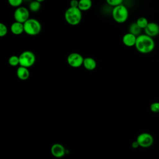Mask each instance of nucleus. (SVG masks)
I'll return each mask as SVG.
<instances>
[{"instance_id": "obj_18", "label": "nucleus", "mask_w": 159, "mask_h": 159, "mask_svg": "<svg viewBox=\"0 0 159 159\" xmlns=\"http://www.w3.org/2000/svg\"><path fill=\"white\" fill-rule=\"evenodd\" d=\"M135 22L137 23L138 26L142 29H144L149 23V22L148 21V19L145 17H139L137 19V21Z\"/></svg>"}, {"instance_id": "obj_24", "label": "nucleus", "mask_w": 159, "mask_h": 159, "mask_svg": "<svg viewBox=\"0 0 159 159\" xmlns=\"http://www.w3.org/2000/svg\"><path fill=\"white\" fill-rule=\"evenodd\" d=\"M79 4V1L78 0H71L70 2V7H78Z\"/></svg>"}, {"instance_id": "obj_6", "label": "nucleus", "mask_w": 159, "mask_h": 159, "mask_svg": "<svg viewBox=\"0 0 159 159\" xmlns=\"http://www.w3.org/2000/svg\"><path fill=\"white\" fill-rule=\"evenodd\" d=\"M30 12L29 10L24 6H20L16 8L14 12V18L15 21L24 23L26 22L30 17Z\"/></svg>"}, {"instance_id": "obj_21", "label": "nucleus", "mask_w": 159, "mask_h": 159, "mask_svg": "<svg viewBox=\"0 0 159 159\" xmlns=\"http://www.w3.org/2000/svg\"><path fill=\"white\" fill-rule=\"evenodd\" d=\"M106 1L108 5L114 7L117 6L122 4L124 0H106Z\"/></svg>"}, {"instance_id": "obj_9", "label": "nucleus", "mask_w": 159, "mask_h": 159, "mask_svg": "<svg viewBox=\"0 0 159 159\" xmlns=\"http://www.w3.org/2000/svg\"><path fill=\"white\" fill-rule=\"evenodd\" d=\"M52 155L56 158H61L66 153V150L65 147L58 143H56L52 145L50 148Z\"/></svg>"}, {"instance_id": "obj_11", "label": "nucleus", "mask_w": 159, "mask_h": 159, "mask_svg": "<svg viewBox=\"0 0 159 159\" xmlns=\"http://www.w3.org/2000/svg\"><path fill=\"white\" fill-rule=\"evenodd\" d=\"M137 40V36L134 35V34L128 32L124 34L122 37V43L127 47H131L135 46Z\"/></svg>"}, {"instance_id": "obj_19", "label": "nucleus", "mask_w": 159, "mask_h": 159, "mask_svg": "<svg viewBox=\"0 0 159 159\" xmlns=\"http://www.w3.org/2000/svg\"><path fill=\"white\" fill-rule=\"evenodd\" d=\"M8 63L12 66H16L19 65V57L17 55H12L8 59Z\"/></svg>"}, {"instance_id": "obj_23", "label": "nucleus", "mask_w": 159, "mask_h": 159, "mask_svg": "<svg viewBox=\"0 0 159 159\" xmlns=\"http://www.w3.org/2000/svg\"><path fill=\"white\" fill-rule=\"evenodd\" d=\"M150 108L153 112H159V102H154L152 103Z\"/></svg>"}, {"instance_id": "obj_14", "label": "nucleus", "mask_w": 159, "mask_h": 159, "mask_svg": "<svg viewBox=\"0 0 159 159\" xmlns=\"http://www.w3.org/2000/svg\"><path fill=\"white\" fill-rule=\"evenodd\" d=\"M83 66L85 69L89 71H92L96 68V61L92 57H86L84 58L83 61Z\"/></svg>"}, {"instance_id": "obj_10", "label": "nucleus", "mask_w": 159, "mask_h": 159, "mask_svg": "<svg viewBox=\"0 0 159 159\" xmlns=\"http://www.w3.org/2000/svg\"><path fill=\"white\" fill-rule=\"evenodd\" d=\"M143 30L145 34L153 38L159 34V25L157 22H150Z\"/></svg>"}, {"instance_id": "obj_15", "label": "nucleus", "mask_w": 159, "mask_h": 159, "mask_svg": "<svg viewBox=\"0 0 159 159\" xmlns=\"http://www.w3.org/2000/svg\"><path fill=\"white\" fill-rule=\"evenodd\" d=\"M92 6L91 0H79L78 8L81 11H86L91 9Z\"/></svg>"}, {"instance_id": "obj_20", "label": "nucleus", "mask_w": 159, "mask_h": 159, "mask_svg": "<svg viewBox=\"0 0 159 159\" xmlns=\"http://www.w3.org/2000/svg\"><path fill=\"white\" fill-rule=\"evenodd\" d=\"M24 0H7L9 4L14 7H19L21 6Z\"/></svg>"}, {"instance_id": "obj_22", "label": "nucleus", "mask_w": 159, "mask_h": 159, "mask_svg": "<svg viewBox=\"0 0 159 159\" xmlns=\"http://www.w3.org/2000/svg\"><path fill=\"white\" fill-rule=\"evenodd\" d=\"M7 32H8V29L7 26L1 22L0 23V37H2L5 36L7 34Z\"/></svg>"}, {"instance_id": "obj_12", "label": "nucleus", "mask_w": 159, "mask_h": 159, "mask_svg": "<svg viewBox=\"0 0 159 159\" xmlns=\"http://www.w3.org/2000/svg\"><path fill=\"white\" fill-rule=\"evenodd\" d=\"M16 75L20 80H26L30 76V71L28 68L19 66L16 70Z\"/></svg>"}, {"instance_id": "obj_4", "label": "nucleus", "mask_w": 159, "mask_h": 159, "mask_svg": "<svg viewBox=\"0 0 159 159\" xmlns=\"http://www.w3.org/2000/svg\"><path fill=\"white\" fill-rule=\"evenodd\" d=\"M24 32L30 36H35L40 34L42 30L40 22L34 18H29L24 23Z\"/></svg>"}, {"instance_id": "obj_2", "label": "nucleus", "mask_w": 159, "mask_h": 159, "mask_svg": "<svg viewBox=\"0 0 159 159\" xmlns=\"http://www.w3.org/2000/svg\"><path fill=\"white\" fill-rule=\"evenodd\" d=\"M82 19L81 11L78 7H68L65 12V19L71 25L79 24Z\"/></svg>"}, {"instance_id": "obj_26", "label": "nucleus", "mask_w": 159, "mask_h": 159, "mask_svg": "<svg viewBox=\"0 0 159 159\" xmlns=\"http://www.w3.org/2000/svg\"><path fill=\"white\" fill-rule=\"evenodd\" d=\"M35 1H39V2H42L45 1V0H35Z\"/></svg>"}, {"instance_id": "obj_8", "label": "nucleus", "mask_w": 159, "mask_h": 159, "mask_svg": "<svg viewBox=\"0 0 159 159\" xmlns=\"http://www.w3.org/2000/svg\"><path fill=\"white\" fill-rule=\"evenodd\" d=\"M136 140L139 143L140 147L146 148L151 146L153 144V138L151 134L147 132H143L138 135Z\"/></svg>"}, {"instance_id": "obj_7", "label": "nucleus", "mask_w": 159, "mask_h": 159, "mask_svg": "<svg viewBox=\"0 0 159 159\" xmlns=\"http://www.w3.org/2000/svg\"><path fill=\"white\" fill-rule=\"evenodd\" d=\"M84 57L79 53L73 52L67 57V63L72 68H79L83 64Z\"/></svg>"}, {"instance_id": "obj_13", "label": "nucleus", "mask_w": 159, "mask_h": 159, "mask_svg": "<svg viewBox=\"0 0 159 159\" xmlns=\"http://www.w3.org/2000/svg\"><path fill=\"white\" fill-rule=\"evenodd\" d=\"M11 31L12 34L16 35L22 34L23 32H24V24L16 21L14 22L11 25Z\"/></svg>"}, {"instance_id": "obj_5", "label": "nucleus", "mask_w": 159, "mask_h": 159, "mask_svg": "<svg viewBox=\"0 0 159 159\" xmlns=\"http://www.w3.org/2000/svg\"><path fill=\"white\" fill-rule=\"evenodd\" d=\"M19 65L30 68L32 66L36 60V57L34 52L30 50H25L22 52L19 56Z\"/></svg>"}, {"instance_id": "obj_27", "label": "nucleus", "mask_w": 159, "mask_h": 159, "mask_svg": "<svg viewBox=\"0 0 159 159\" xmlns=\"http://www.w3.org/2000/svg\"><path fill=\"white\" fill-rule=\"evenodd\" d=\"M24 1H25V2H29V1H32V0H24Z\"/></svg>"}, {"instance_id": "obj_3", "label": "nucleus", "mask_w": 159, "mask_h": 159, "mask_svg": "<svg viewBox=\"0 0 159 159\" xmlns=\"http://www.w3.org/2000/svg\"><path fill=\"white\" fill-rule=\"evenodd\" d=\"M111 14L114 21L119 24H123L128 19L129 15L128 9L123 4L114 7Z\"/></svg>"}, {"instance_id": "obj_16", "label": "nucleus", "mask_w": 159, "mask_h": 159, "mask_svg": "<svg viewBox=\"0 0 159 159\" xmlns=\"http://www.w3.org/2000/svg\"><path fill=\"white\" fill-rule=\"evenodd\" d=\"M142 29H140L136 22L132 23L129 28V32L134 34L135 36H139L141 34L142 32Z\"/></svg>"}, {"instance_id": "obj_25", "label": "nucleus", "mask_w": 159, "mask_h": 159, "mask_svg": "<svg viewBox=\"0 0 159 159\" xmlns=\"http://www.w3.org/2000/svg\"><path fill=\"white\" fill-rule=\"evenodd\" d=\"M132 147L134 148H137V147H139V143L137 142V140H135V141H134V142H133L132 143Z\"/></svg>"}, {"instance_id": "obj_17", "label": "nucleus", "mask_w": 159, "mask_h": 159, "mask_svg": "<svg viewBox=\"0 0 159 159\" xmlns=\"http://www.w3.org/2000/svg\"><path fill=\"white\" fill-rule=\"evenodd\" d=\"M40 7H41V2L35 0H34L30 2L29 5V10L33 12H36L39 11V9H40Z\"/></svg>"}, {"instance_id": "obj_1", "label": "nucleus", "mask_w": 159, "mask_h": 159, "mask_svg": "<svg viewBox=\"0 0 159 159\" xmlns=\"http://www.w3.org/2000/svg\"><path fill=\"white\" fill-rule=\"evenodd\" d=\"M155 47V41L152 37L145 34L137 37L135 47L139 52L143 54L150 53L154 50Z\"/></svg>"}]
</instances>
